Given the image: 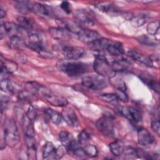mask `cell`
Instances as JSON below:
<instances>
[{
  "mask_svg": "<svg viewBox=\"0 0 160 160\" xmlns=\"http://www.w3.org/2000/svg\"><path fill=\"white\" fill-rule=\"evenodd\" d=\"M4 138L5 144L10 146H15L20 140V136L17 126L14 120L8 118L4 121Z\"/></svg>",
  "mask_w": 160,
  "mask_h": 160,
  "instance_id": "6da1fadb",
  "label": "cell"
},
{
  "mask_svg": "<svg viewBox=\"0 0 160 160\" xmlns=\"http://www.w3.org/2000/svg\"><path fill=\"white\" fill-rule=\"evenodd\" d=\"M59 69L69 76H78L88 71V64L82 62L61 61L59 64Z\"/></svg>",
  "mask_w": 160,
  "mask_h": 160,
  "instance_id": "7a4b0ae2",
  "label": "cell"
},
{
  "mask_svg": "<svg viewBox=\"0 0 160 160\" xmlns=\"http://www.w3.org/2000/svg\"><path fill=\"white\" fill-rule=\"evenodd\" d=\"M93 68L98 74L104 78H111L115 76V71L103 55L98 54L95 56Z\"/></svg>",
  "mask_w": 160,
  "mask_h": 160,
  "instance_id": "3957f363",
  "label": "cell"
},
{
  "mask_svg": "<svg viewBox=\"0 0 160 160\" xmlns=\"http://www.w3.org/2000/svg\"><path fill=\"white\" fill-rule=\"evenodd\" d=\"M38 92L41 94V96H42L48 102L54 106L62 107L66 106L68 104L66 98L63 96L55 94L54 93L46 89V88L42 86H40Z\"/></svg>",
  "mask_w": 160,
  "mask_h": 160,
  "instance_id": "277c9868",
  "label": "cell"
},
{
  "mask_svg": "<svg viewBox=\"0 0 160 160\" xmlns=\"http://www.w3.org/2000/svg\"><path fill=\"white\" fill-rule=\"evenodd\" d=\"M26 44V46H28L44 58H51L52 54L44 49L38 34L31 32H29L28 40Z\"/></svg>",
  "mask_w": 160,
  "mask_h": 160,
  "instance_id": "5b68a950",
  "label": "cell"
},
{
  "mask_svg": "<svg viewBox=\"0 0 160 160\" xmlns=\"http://www.w3.org/2000/svg\"><path fill=\"white\" fill-rule=\"evenodd\" d=\"M84 86L92 90H100L108 86V82L102 76H86L82 79Z\"/></svg>",
  "mask_w": 160,
  "mask_h": 160,
  "instance_id": "8992f818",
  "label": "cell"
},
{
  "mask_svg": "<svg viewBox=\"0 0 160 160\" xmlns=\"http://www.w3.org/2000/svg\"><path fill=\"white\" fill-rule=\"evenodd\" d=\"M98 129L105 136L112 137L114 136V124L109 116H103L96 122Z\"/></svg>",
  "mask_w": 160,
  "mask_h": 160,
  "instance_id": "52a82bcc",
  "label": "cell"
},
{
  "mask_svg": "<svg viewBox=\"0 0 160 160\" xmlns=\"http://www.w3.org/2000/svg\"><path fill=\"white\" fill-rule=\"evenodd\" d=\"M79 39L86 43H91L94 41L101 38L98 32L90 29L81 28L76 34Z\"/></svg>",
  "mask_w": 160,
  "mask_h": 160,
  "instance_id": "ba28073f",
  "label": "cell"
},
{
  "mask_svg": "<svg viewBox=\"0 0 160 160\" xmlns=\"http://www.w3.org/2000/svg\"><path fill=\"white\" fill-rule=\"evenodd\" d=\"M83 48L77 46H65L62 49V54L65 59L68 60H76L84 54Z\"/></svg>",
  "mask_w": 160,
  "mask_h": 160,
  "instance_id": "9c48e42d",
  "label": "cell"
},
{
  "mask_svg": "<svg viewBox=\"0 0 160 160\" xmlns=\"http://www.w3.org/2000/svg\"><path fill=\"white\" fill-rule=\"evenodd\" d=\"M61 116L62 119L66 121V122L71 127H78L79 126V121L78 118L76 116V114L70 108H64L62 112Z\"/></svg>",
  "mask_w": 160,
  "mask_h": 160,
  "instance_id": "30bf717a",
  "label": "cell"
},
{
  "mask_svg": "<svg viewBox=\"0 0 160 160\" xmlns=\"http://www.w3.org/2000/svg\"><path fill=\"white\" fill-rule=\"evenodd\" d=\"M120 112L123 116L131 121L138 122L141 120V114L134 108L123 106L120 109Z\"/></svg>",
  "mask_w": 160,
  "mask_h": 160,
  "instance_id": "8fae6325",
  "label": "cell"
},
{
  "mask_svg": "<svg viewBox=\"0 0 160 160\" xmlns=\"http://www.w3.org/2000/svg\"><path fill=\"white\" fill-rule=\"evenodd\" d=\"M138 140L139 143L143 146L150 145L154 141V137L145 128H141L138 130Z\"/></svg>",
  "mask_w": 160,
  "mask_h": 160,
  "instance_id": "7c38bea8",
  "label": "cell"
},
{
  "mask_svg": "<svg viewBox=\"0 0 160 160\" xmlns=\"http://www.w3.org/2000/svg\"><path fill=\"white\" fill-rule=\"evenodd\" d=\"M128 55L134 60L147 67H152L153 66V61L150 58L142 55L135 51L131 50L128 51Z\"/></svg>",
  "mask_w": 160,
  "mask_h": 160,
  "instance_id": "4fadbf2b",
  "label": "cell"
},
{
  "mask_svg": "<svg viewBox=\"0 0 160 160\" xmlns=\"http://www.w3.org/2000/svg\"><path fill=\"white\" fill-rule=\"evenodd\" d=\"M51 36L55 39L67 41L70 39V35L67 29L51 28L49 29Z\"/></svg>",
  "mask_w": 160,
  "mask_h": 160,
  "instance_id": "5bb4252c",
  "label": "cell"
},
{
  "mask_svg": "<svg viewBox=\"0 0 160 160\" xmlns=\"http://www.w3.org/2000/svg\"><path fill=\"white\" fill-rule=\"evenodd\" d=\"M26 137V142L27 144V155L28 159L35 160L37 159L36 147L33 138Z\"/></svg>",
  "mask_w": 160,
  "mask_h": 160,
  "instance_id": "9a60e30c",
  "label": "cell"
},
{
  "mask_svg": "<svg viewBox=\"0 0 160 160\" xmlns=\"http://www.w3.org/2000/svg\"><path fill=\"white\" fill-rule=\"evenodd\" d=\"M18 64L12 60L4 59L1 60V72L4 73H12L17 71Z\"/></svg>",
  "mask_w": 160,
  "mask_h": 160,
  "instance_id": "2e32d148",
  "label": "cell"
},
{
  "mask_svg": "<svg viewBox=\"0 0 160 160\" xmlns=\"http://www.w3.org/2000/svg\"><path fill=\"white\" fill-rule=\"evenodd\" d=\"M108 52L112 56H121L124 54V48L122 44L119 42L111 41L106 48Z\"/></svg>",
  "mask_w": 160,
  "mask_h": 160,
  "instance_id": "e0dca14e",
  "label": "cell"
},
{
  "mask_svg": "<svg viewBox=\"0 0 160 160\" xmlns=\"http://www.w3.org/2000/svg\"><path fill=\"white\" fill-rule=\"evenodd\" d=\"M56 148L51 142H46L42 149V157L44 159H55Z\"/></svg>",
  "mask_w": 160,
  "mask_h": 160,
  "instance_id": "ac0fdd59",
  "label": "cell"
},
{
  "mask_svg": "<svg viewBox=\"0 0 160 160\" xmlns=\"http://www.w3.org/2000/svg\"><path fill=\"white\" fill-rule=\"evenodd\" d=\"M23 128L25 136L34 138L35 131L33 125V121L29 119L26 115L23 118Z\"/></svg>",
  "mask_w": 160,
  "mask_h": 160,
  "instance_id": "d6986e66",
  "label": "cell"
},
{
  "mask_svg": "<svg viewBox=\"0 0 160 160\" xmlns=\"http://www.w3.org/2000/svg\"><path fill=\"white\" fill-rule=\"evenodd\" d=\"M29 11L33 12L39 15H48L49 11L46 7L39 2H29Z\"/></svg>",
  "mask_w": 160,
  "mask_h": 160,
  "instance_id": "ffe728a7",
  "label": "cell"
},
{
  "mask_svg": "<svg viewBox=\"0 0 160 160\" xmlns=\"http://www.w3.org/2000/svg\"><path fill=\"white\" fill-rule=\"evenodd\" d=\"M5 32L11 37L18 36L20 32V26L13 22H6L4 23Z\"/></svg>",
  "mask_w": 160,
  "mask_h": 160,
  "instance_id": "44dd1931",
  "label": "cell"
},
{
  "mask_svg": "<svg viewBox=\"0 0 160 160\" xmlns=\"http://www.w3.org/2000/svg\"><path fill=\"white\" fill-rule=\"evenodd\" d=\"M17 21L21 28L24 29L29 32H31V31L34 26L33 22L31 19L24 16H19L17 18Z\"/></svg>",
  "mask_w": 160,
  "mask_h": 160,
  "instance_id": "7402d4cb",
  "label": "cell"
},
{
  "mask_svg": "<svg viewBox=\"0 0 160 160\" xmlns=\"http://www.w3.org/2000/svg\"><path fill=\"white\" fill-rule=\"evenodd\" d=\"M44 113L47 114V116L49 118L51 121L55 124L58 125L59 124L62 120V118L61 114H60L59 112L57 111L53 110L51 108H46L44 109Z\"/></svg>",
  "mask_w": 160,
  "mask_h": 160,
  "instance_id": "603a6c76",
  "label": "cell"
},
{
  "mask_svg": "<svg viewBox=\"0 0 160 160\" xmlns=\"http://www.w3.org/2000/svg\"><path fill=\"white\" fill-rule=\"evenodd\" d=\"M109 146L112 154L114 156H118L123 153L124 147L123 143L120 141L116 140L110 143Z\"/></svg>",
  "mask_w": 160,
  "mask_h": 160,
  "instance_id": "cb8c5ba5",
  "label": "cell"
},
{
  "mask_svg": "<svg viewBox=\"0 0 160 160\" xmlns=\"http://www.w3.org/2000/svg\"><path fill=\"white\" fill-rule=\"evenodd\" d=\"M140 78L142 81H143L148 86H149L157 93H159V85L158 82L154 81L152 78H151L149 76H147L146 74H141L140 76Z\"/></svg>",
  "mask_w": 160,
  "mask_h": 160,
  "instance_id": "d4e9b609",
  "label": "cell"
},
{
  "mask_svg": "<svg viewBox=\"0 0 160 160\" xmlns=\"http://www.w3.org/2000/svg\"><path fill=\"white\" fill-rule=\"evenodd\" d=\"M110 42H111V41H109L108 39L101 38L90 44H91V47L94 49L100 51V50H102V49H106V48H107L108 46L109 45V44L110 43Z\"/></svg>",
  "mask_w": 160,
  "mask_h": 160,
  "instance_id": "484cf974",
  "label": "cell"
},
{
  "mask_svg": "<svg viewBox=\"0 0 160 160\" xmlns=\"http://www.w3.org/2000/svg\"><path fill=\"white\" fill-rule=\"evenodd\" d=\"M9 46L11 48L19 49L26 46V44L22 38L19 37L18 36H15L10 38Z\"/></svg>",
  "mask_w": 160,
  "mask_h": 160,
  "instance_id": "4316f807",
  "label": "cell"
},
{
  "mask_svg": "<svg viewBox=\"0 0 160 160\" xmlns=\"http://www.w3.org/2000/svg\"><path fill=\"white\" fill-rule=\"evenodd\" d=\"M138 41L145 45L154 46L159 43V41L154 36L152 35H143L139 38Z\"/></svg>",
  "mask_w": 160,
  "mask_h": 160,
  "instance_id": "83f0119b",
  "label": "cell"
},
{
  "mask_svg": "<svg viewBox=\"0 0 160 160\" xmlns=\"http://www.w3.org/2000/svg\"><path fill=\"white\" fill-rule=\"evenodd\" d=\"M129 65V63L126 59H119L118 61H114L112 62L111 67L115 72L122 71H125L128 68Z\"/></svg>",
  "mask_w": 160,
  "mask_h": 160,
  "instance_id": "f1b7e54d",
  "label": "cell"
},
{
  "mask_svg": "<svg viewBox=\"0 0 160 160\" xmlns=\"http://www.w3.org/2000/svg\"><path fill=\"white\" fill-rule=\"evenodd\" d=\"M59 138L62 146L66 148L73 139L72 135L67 131H61L59 134Z\"/></svg>",
  "mask_w": 160,
  "mask_h": 160,
  "instance_id": "f546056e",
  "label": "cell"
},
{
  "mask_svg": "<svg viewBox=\"0 0 160 160\" xmlns=\"http://www.w3.org/2000/svg\"><path fill=\"white\" fill-rule=\"evenodd\" d=\"M29 2L27 1H16L14 7L15 8L22 14H27L29 12Z\"/></svg>",
  "mask_w": 160,
  "mask_h": 160,
  "instance_id": "4dcf8cb0",
  "label": "cell"
},
{
  "mask_svg": "<svg viewBox=\"0 0 160 160\" xmlns=\"http://www.w3.org/2000/svg\"><path fill=\"white\" fill-rule=\"evenodd\" d=\"M75 16L81 22H82L84 24L91 25V26H92L94 24V22L92 21V19L88 16L87 14H86L85 12H84L82 11H78L76 12Z\"/></svg>",
  "mask_w": 160,
  "mask_h": 160,
  "instance_id": "1f68e13d",
  "label": "cell"
},
{
  "mask_svg": "<svg viewBox=\"0 0 160 160\" xmlns=\"http://www.w3.org/2000/svg\"><path fill=\"white\" fill-rule=\"evenodd\" d=\"M159 29V22L156 21L149 22L147 26V32L149 35L155 36Z\"/></svg>",
  "mask_w": 160,
  "mask_h": 160,
  "instance_id": "d6a6232c",
  "label": "cell"
},
{
  "mask_svg": "<svg viewBox=\"0 0 160 160\" xmlns=\"http://www.w3.org/2000/svg\"><path fill=\"white\" fill-rule=\"evenodd\" d=\"M122 154H124V158L126 159H135L138 156V151L132 148L128 147L124 148Z\"/></svg>",
  "mask_w": 160,
  "mask_h": 160,
  "instance_id": "836d02e7",
  "label": "cell"
},
{
  "mask_svg": "<svg viewBox=\"0 0 160 160\" xmlns=\"http://www.w3.org/2000/svg\"><path fill=\"white\" fill-rule=\"evenodd\" d=\"M83 149L85 151L87 156L88 157H91V158L96 157L98 153L96 147L92 144H88L85 146L83 148Z\"/></svg>",
  "mask_w": 160,
  "mask_h": 160,
  "instance_id": "e575fe53",
  "label": "cell"
},
{
  "mask_svg": "<svg viewBox=\"0 0 160 160\" xmlns=\"http://www.w3.org/2000/svg\"><path fill=\"white\" fill-rule=\"evenodd\" d=\"M1 89L4 92H11L13 91V86L9 79L4 78L1 80Z\"/></svg>",
  "mask_w": 160,
  "mask_h": 160,
  "instance_id": "d590c367",
  "label": "cell"
},
{
  "mask_svg": "<svg viewBox=\"0 0 160 160\" xmlns=\"http://www.w3.org/2000/svg\"><path fill=\"white\" fill-rule=\"evenodd\" d=\"M99 98L104 101L109 103H117L118 101L115 94H110V93L104 94L100 95Z\"/></svg>",
  "mask_w": 160,
  "mask_h": 160,
  "instance_id": "8d00e7d4",
  "label": "cell"
},
{
  "mask_svg": "<svg viewBox=\"0 0 160 160\" xmlns=\"http://www.w3.org/2000/svg\"><path fill=\"white\" fill-rule=\"evenodd\" d=\"M90 139V134L86 130H82L78 135V141L81 144L89 141Z\"/></svg>",
  "mask_w": 160,
  "mask_h": 160,
  "instance_id": "74e56055",
  "label": "cell"
},
{
  "mask_svg": "<svg viewBox=\"0 0 160 160\" xmlns=\"http://www.w3.org/2000/svg\"><path fill=\"white\" fill-rule=\"evenodd\" d=\"M114 94L116 96L118 100H120L122 102H128V97L125 91L121 90V89H117Z\"/></svg>",
  "mask_w": 160,
  "mask_h": 160,
  "instance_id": "f35d334b",
  "label": "cell"
},
{
  "mask_svg": "<svg viewBox=\"0 0 160 160\" xmlns=\"http://www.w3.org/2000/svg\"><path fill=\"white\" fill-rule=\"evenodd\" d=\"M112 83L114 84V86L117 88V89H121L126 91V84L124 82V81L121 79H115L114 80V82H112Z\"/></svg>",
  "mask_w": 160,
  "mask_h": 160,
  "instance_id": "ab89813d",
  "label": "cell"
},
{
  "mask_svg": "<svg viewBox=\"0 0 160 160\" xmlns=\"http://www.w3.org/2000/svg\"><path fill=\"white\" fill-rule=\"evenodd\" d=\"M73 153L76 157L79 158H84L87 157V155H86L85 151H84L83 148H80V147L74 149V151H73Z\"/></svg>",
  "mask_w": 160,
  "mask_h": 160,
  "instance_id": "60d3db41",
  "label": "cell"
},
{
  "mask_svg": "<svg viewBox=\"0 0 160 160\" xmlns=\"http://www.w3.org/2000/svg\"><path fill=\"white\" fill-rule=\"evenodd\" d=\"M26 116L29 118L31 120H32L34 121L35 119H36V112L34 109V108H33V106H29L26 114Z\"/></svg>",
  "mask_w": 160,
  "mask_h": 160,
  "instance_id": "b9f144b4",
  "label": "cell"
},
{
  "mask_svg": "<svg viewBox=\"0 0 160 160\" xmlns=\"http://www.w3.org/2000/svg\"><path fill=\"white\" fill-rule=\"evenodd\" d=\"M151 128L152 130L158 135L159 136L160 134V123L158 120H155L152 121L151 122Z\"/></svg>",
  "mask_w": 160,
  "mask_h": 160,
  "instance_id": "7bdbcfd3",
  "label": "cell"
},
{
  "mask_svg": "<svg viewBox=\"0 0 160 160\" xmlns=\"http://www.w3.org/2000/svg\"><path fill=\"white\" fill-rule=\"evenodd\" d=\"M145 22V20L141 17H136L132 19V24L135 26H141Z\"/></svg>",
  "mask_w": 160,
  "mask_h": 160,
  "instance_id": "ee69618b",
  "label": "cell"
},
{
  "mask_svg": "<svg viewBox=\"0 0 160 160\" xmlns=\"http://www.w3.org/2000/svg\"><path fill=\"white\" fill-rule=\"evenodd\" d=\"M9 102V99L6 96H1V112L6 108Z\"/></svg>",
  "mask_w": 160,
  "mask_h": 160,
  "instance_id": "f6af8a7d",
  "label": "cell"
},
{
  "mask_svg": "<svg viewBox=\"0 0 160 160\" xmlns=\"http://www.w3.org/2000/svg\"><path fill=\"white\" fill-rule=\"evenodd\" d=\"M64 146H61L58 148V149H56V155H55V159H61L64 154V150L65 148H64Z\"/></svg>",
  "mask_w": 160,
  "mask_h": 160,
  "instance_id": "bcb514c9",
  "label": "cell"
},
{
  "mask_svg": "<svg viewBox=\"0 0 160 160\" xmlns=\"http://www.w3.org/2000/svg\"><path fill=\"white\" fill-rule=\"evenodd\" d=\"M96 8H98L99 10L102 11H109L111 8V4H107V3H103V4H99L98 5H96Z\"/></svg>",
  "mask_w": 160,
  "mask_h": 160,
  "instance_id": "7dc6e473",
  "label": "cell"
},
{
  "mask_svg": "<svg viewBox=\"0 0 160 160\" xmlns=\"http://www.w3.org/2000/svg\"><path fill=\"white\" fill-rule=\"evenodd\" d=\"M61 8L68 14H69L71 12V8H70V4L67 1H62L61 4Z\"/></svg>",
  "mask_w": 160,
  "mask_h": 160,
  "instance_id": "c3c4849f",
  "label": "cell"
},
{
  "mask_svg": "<svg viewBox=\"0 0 160 160\" xmlns=\"http://www.w3.org/2000/svg\"><path fill=\"white\" fill-rule=\"evenodd\" d=\"M6 16V12L4 9H2V8L0 9V18L1 19H2L4 17Z\"/></svg>",
  "mask_w": 160,
  "mask_h": 160,
  "instance_id": "681fc988",
  "label": "cell"
}]
</instances>
